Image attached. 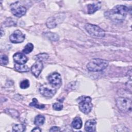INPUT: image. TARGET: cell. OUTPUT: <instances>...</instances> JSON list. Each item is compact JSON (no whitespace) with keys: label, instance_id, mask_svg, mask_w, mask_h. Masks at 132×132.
<instances>
[{"label":"cell","instance_id":"cell-1","mask_svg":"<svg viewBox=\"0 0 132 132\" xmlns=\"http://www.w3.org/2000/svg\"><path fill=\"white\" fill-rule=\"evenodd\" d=\"M128 8L124 5H117L105 13V16L114 22H120L126 18Z\"/></svg>","mask_w":132,"mask_h":132},{"label":"cell","instance_id":"cell-2","mask_svg":"<svg viewBox=\"0 0 132 132\" xmlns=\"http://www.w3.org/2000/svg\"><path fill=\"white\" fill-rule=\"evenodd\" d=\"M108 65L107 60L96 58L93 59L87 64V68L91 72H99L105 69Z\"/></svg>","mask_w":132,"mask_h":132},{"label":"cell","instance_id":"cell-3","mask_svg":"<svg viewBox=\"0 0 132 132\" xmlns=\"http://www.w3.org/2000/svg\"><path fill=\"white\" fill-rule=\"evenodd\" d=\"M91 98L89 96H81L77 99L80 110L85 114H88L92 110Z\"/></svg>","mask_w":132,"mask_h":132},{"label":"cell","instance_id":"cell-4","mask_svg":"<svg viewBox=\"0 0 132 132\" xmlns=\"http://www.w3.org/2000/svg\"><path fill=\"white\" fill-rule=\"evenodd\" d=\"M116 105L118 109L124 112H130L131 111V101L130 99L119 97L116 100Z\"/></svg>","mask_w":132,"mask_h":132},{"label":"cell","instance_id":"cell-5","mask_svg":"<svg viewBox=\"0 0 132 132\" xmlns=\"http://www.w3.org/2000/svg\"><path fill=\"white\" fill-rule=\"evenodd\" d=\"M85 28L88 33L93 37L101 38L105 35V31L96 25L87 24L85 26Z\"/></svg>","mask_w":132,"mask_h":132},{"label":"cell","instance_id":"cell-6","mask_svg":"<svg viewBox=\"0 0 132 132\" xmlns=\"http://www.w3.org/2000/svg\"><path fill=\"white\" fill-rule=\"evenodd\" d=\"M65 18L63 13H59L55 16H51L47 20L46 22V26L48 28H54L56 27L57 25L62 22Z\"/></svg>","mask_w":132,"mask_h":132},{"label":"cell","instance_id":"cell-7","mask_svg":"<svg viewBox=\"0 0 132 132\" xmlns=\"http://www.w3.org/2000/svg\"><path fill=\"white\" fill-rule=\"evenodd\" d=\"M25 39V35L20 30H15L9 37L10 41L13 43H19L23 42Z\"/></svg>","mask_w":132,"mask_h":132},{"label":"cell","instance_id":"cell-8","mask_svg":"<svg viewBox=\"0 0 132 132\" xmlns=\"http://www.w3.org/2000/svg\"><path fill=\"white\" fill-rule=\"evenodd\" d=\"M39 91L40 93L46 97H52L56 92V90L54 88H50L46 85H43L40 87Z\"/></svg>","mask_w":132,"mask_h":132},{"label":"cell","instance_id":"cell-9","mask_svg":"<svg viewBox=\"0 0 132 132\" xmlns=\"http://www.w3.org/2000/svg\"><path fill=\"white\" fill-rule=\"evenodd\" d=\"M47 79L49 83L53 87L59 86L62 82L61 76L57 72L51 74L47 77Z\"/></svg>","mask_w":132,"mask_h":132},{"label":"cell","instance_id":"cell-10","mask_svg":"<svg viewBox=\"0 0 132 132\" xmlns=\"http://www.w3.org/2000/svg\"><path fill=\"white\" fill-rule=\"evenodd\" d=\"M12 5L13 7L11 8V10L12 14L14 16L18 18H20L25 15L26 12V9L24 6L18 5L16 6L14 4H13Z\"/></svg>","mask_w":132,"mask_h":132},{"label":"cell","instance_id":"cell-11","mask_svg":"<svg viewBox=\"0 0 132 132\" xmlns=\"http://www.w3.org/2000/svg\"><path fill=\"white\" fill-rule=\"evenodd\" d=\"M43 68V65L42 62L37 61V62H35L32 65L31 68V72L36 77H38L40 74Z\"/></svg>","mask_w":132,"mask_h":132},{"label":"cell","instance_id":"cell-12","mask_svg":"<svg viewBox=\"0 0 132 132\" xmlns=\"http://www.w3.org/2000/svg\"><path fill=\"white\" fill-rule=\"evenodd\" d=\"M13 58L15 63L20 64H24L28 60L25 55L21 53H15L13 56Z\"/></svg>","mask_w":132,"mask_h":132},{"label":"cell","instance_id":"cell-13","mask_svg":"<svg viewBox=\"0 0 132 132\" xmlns=\"http://www.w3.org/2000/svg\"><path fill=\"white\" fill-rule=\"evenodd\" d=\"M96 122L94 119L88 120L85 125V129L88 132L95 131L96 130Z\"/></svg>","mask_w":132,"mask_h":132},{"label":"cell","instance_id":"cell-14","mask_svg":"<svg viewBox=\"0 0 132 132\" xmlns=\"http://www.w3.org/2000/svg\"><path fill=\"white\" fill-rule=\"evenodd\" d=\"M101 7V3H97L95 4H89L87 6V8H88V13L89 14H92L99 10Z\"/></svg>","mask_w":132,"mask_h":132},{"label":"cell","instance_id":"cell-15","mask_svg":"<svg viewBox=\"0 0 132 132\" xmlns=\"http://www.w3.org/2000/svg\"><path fill=\"white\" fill-rule=\"evenodd\" d=\"M82 125V122L81 119L79 117H76L74 118L72 122V126L73 128L78 129L81 128Z\"/></svg>","mask_w":132,"mask_h":132},{"label":"cell","instance_id":"cell-16","mask_svg":"<svg viewBox=\"0 0 132 132\" xmlns=\"http://www.w3.org/2000/svg\"><path fill=\"white\" fill-rule=\"evenodd\" d=\"M14 68L16 71L20 72H27L29 70L28 67L24 64H20L16 63L14 64Z\"/></svg>","mask_w":132,"mask_h":132},{"label":"cell","instance_id":"cell-17","mask_svg":"<svg viewBox=\"0 0 132 132\" xmlns=\"http://www.w3.org/2000/svg\"><path fill=\"white\" fill-rule=\"evenodd\" d=\"M45 36L52 41H57L59 40V36L55 33L52 32H46L44 34Z\"/></svg>","mask_w":132,"mask_h":132},{"label":"cell","instance_id":"cell-18","mask_svg":"<svg viewBox=\"0 0 132 132\" xmlns=\"http://www.w3.org/2000/svg\"><path fill=\"white\" fill-rule=\"evenodd\" d=\"M48 58V55L46 53H40L34 57V59L38 61H43L47 60Z\"/></svg>","mask_w":132,"mask_h":132},{"label":"cell","instance_id":"cell-19","mask_svg":"<svg viewBox=\"0 0 132 132\" xmlns=\"http://www.w3.org/2000/svg\"><path fill=\"white\" fill-rule=\"evenodd\" d=\"M45 121V118L42 115H38L35 118L34 124L37 126H40L43 124Z\"/></svg>","mask_w":132,"mask_h":132},{"label":"cell","instance_id":"cell-20","mask_svg":"<svg viewBox=\"0 0 132 132\" xmlns=\"http://www.w3.org/2000/svg\"><path fill=\"white\" fill-rule=\"evenodd\" d=\"M25 130V126L23 124H15L12 127V130L13 131L22 132Z\"/></svg>","mask_w":132,"mask_h":132},{"label":"cell","instance_id":"cell-21","mask_svg":"<svg viewBox=\"0 0 132 132\" xmlns=\"http://www.w3.org/2000/svg\"><path fill=\"white\" fill-rule=\"evenodd\" d=\"M29 106L32 107H35L38 109H43L45 107V105L43 104H40L38 103V100L36 98H34L32 99V101L31 103L29 104Z\"/></svg>","mask_w":132,"mask_h":132},{"label":"cell","instance_id":"cell-22","mask_svg":"<svg viewBox=\"0 0 132 132\" xmlns=\"http://www.w3.org/2000/svg\"><path fill=\"white\" fill-rule=\"evenodd\" d=\"M33 49H34V45H33V44L32 43H28L25 46L23 50V52L24 54H29L30 52H31L33 50Z\"/></svg>","mask_w":132,"mask_h":132},{"label":"cell","instance_id":"cell-23","mask_svg":"<svg viewBox=\"0 0 132 132\" xmlns=\"http://www.w3.org/2000/svg\"><path fill=\"white\" fill-rule=\"evenodd\" d=\"M29 86V81L28 79L22 80L20 83V87L22 89H26Z\"/></svg>","mask_w":132,"mask_h":132},{"label":"cell","instance_id":"cell-24","mask_svg":"<svg viewBox=\"0 0 132 132\" xmlns=\"http://www.w3.org/2000/svg\"><path fill=\"white\" fill-rule=\"evenodd\" d=\"M8 63V57L5 55H3L1 57V64L2 65H6Z\"/></svg>","mask_w":132,"mask_h":132},{"label":"cell","instance_id":"cell-25","mask_svg":"<svg viewBox=\"0 0 132 132\" xmlns=\"http://www.w3.org/2000/svg\"><path fill=\"white\" fill-rule=\"evenodd\" d=\"M53 108L54 110L57 111H60L63 108V105L58 103H55L53 105Z\"/></svg>","mask_w":132,"mask_h":132},{"label":"cell","instance_id":"cell-26","mask_svg":"<svg viewBox=\"0 0 132 132\" xmlns=\"http://www.w3.org/2000/svg\"><path fill=\"white\" fill-rule=\"evenodd\" d=\"M8 113H9V114H10L12 117H15V118H18L19 117V113L18 112L14 109H8Z\"/></svg>","mask_w":132,"mask_h":132},{"label":"cell","instance_id":"cell-27","mask_svg":"<svg viewBox=\"0 0 132 132\" xmlns=\"http://www.w3.org/2000/svg\"><path fill=\"white\" fill-rule=\"evenodd\" d=\"M60 129L59 127L57 126H52L50 129V131H60Z\"/></svg>","mask_w":132,"mask_h":132},{"label":"cell","instance_id":"cell-28","mask_svg":"<svg viewBox=\"0 0 132 132\" xmlns=\"http://www.w3.org/2000/svg\"><path fill=\"white\" fill-rule=\"evenodd\" d=\"M31 131H41V129L38 127H35L34 129H32L31 130Z\"/></svg>","mask_w":132,"mask_h":132}]
</instances>
